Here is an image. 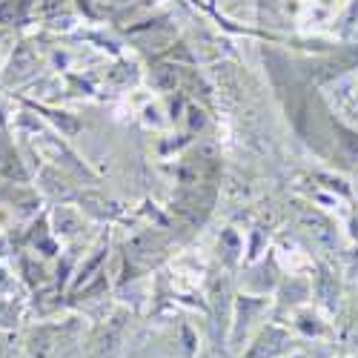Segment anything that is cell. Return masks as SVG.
<instances>
[{
  "instance_id": "cell-1",
  "label": "cell",
  "mask_w": 358,
  "mask_h": 358,
  "mask_svg": "<svg viewBox=\"0 0 358 358\" xmlns=\"http://www.w3.org/2000/svg\"><path fill=\"white\" fill-rule=\"evenodd\" d=\"M0 178H23L15 152L9 149V143H3V141H0Z\"/></svg>"
}]
</instances>
